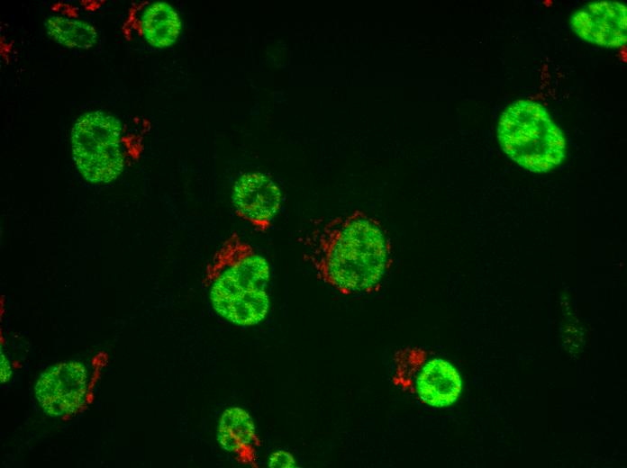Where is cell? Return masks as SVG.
I'll use <instances>...</instances> for the list:
<instances>
[{"label": "cell", "mask_w": 627, "mask_h": 468, "mask_svg": "<svg viewBox=\"0 0 627 468\" xmlns=\"http://www.w3.org/2000/svg\"><path fill=\"white\" fill-rule=\"evenodd\" d=\"M282 197L277 183L260 172L241 175L233 185L232 196L235 215L261 233L273 226Z\"/></svg>", "instance_id": "7"}, {"label": "cell", "mask_w": 627, "mask_h": 468, "mask_svg": "<svg viewBox=\"0 0 627 468\" xmlns=\"http://www.w3.org/2000/svg\"><path fill=\"white\" fill-rule=\"evenodd\" d=\"M73 159L81 176L91 183H109L124 166L120 121L102 111L81 115L71 130Z\"/></svg>", "instance_id": "4"}, {"label": "cell", "mask_w": 627, "mask_h": 468, "mask_svg": "<svg viewBox=\"0 0 627 468\" xmlns=\"http://www.w3.org/2000/svg\"><path fill=\"white\" fill-rule=\"evenodd\" d=\"M269 276L267 259L232 231L208 263L203 283L218 315L232 324L250 327L268 313Z\"/></svg>", "instance_id": "2"}, {"label": "cell", "mask_w": 627, "mask_h": 468, "mask_svg": "<svg viewBox=\"0 0 627 468\" xmlns=\"http://www.w3.org/2000/svg\"><path fill=\"white\" fill-rule=\"evenodd\" d=\"M12 376V370H11V365L8 361V359L5 357V356L1 352V376H0V381L1 383H5L7 382Z\"/></svg>", "instance_id": "13"}, {"label": "cell", "mask_w": 627, "mask_h": 468, "mask_svg": "<svg viewBox=\"0 0 627 468\" xmlns=\"http://www.w3.org/2000/svg\"><path fill=\"white\" fill-rule=\"evenodd\" d=\"M140 26L141 34L149 44L156 48H166L176 42L182 22L171 5L156 2L144 11Z\"/></svg>", "instance_id": "10"}, {"label": "cell", "mask_w": 627, "mask_h": 468, "mask_svg": "<svg viewBox=\"0 0 627 468\" xmlns=\"http://www.w3.org/2000/svg\"><path fill=\"white\" fill-rule=\"evenodd\" d=\"M217 440L236 463L259 468L261 440L250 414L241 407L226 409L218 423Z\"/></svg>", "instance_id": "9"}, {"label": "cell", "mask_w": 627, "mask_h": 468, "mask_svg": "<svg viewBox=\"0 0 627 468\" xmlns=\"http://www.w3.org/2000/svg\"><path fill=\"white\" fill-rule=\"evenodd\" d=\"M268 466L270 468H292L295 466V460L289 452L277 450L272 453L268 457Z\"/></svg>", "instance_id": "12"}, {"label": "cell", "mask_w": 627, "mask_h": 468, "mask_svg": "<svg viewBox=\"0 0 627 468\" xmlns=\"http://www.w3.org/2000/svg\"><path fill=\"white\" fill-rule=\"evenodd\" d=\"M582 40L605 48H619L627 41V8L616 1H598L577 10L569 19Z\"/></svg>", "instance_id": "8"}, {"label": "cell", "mask_w": 627, "mask_h": 468, "mask_svg": "<svg viewBox=\"0 0 627 468\" xmlns=\"http://www.w3.org/2000/svg\"><path fill=\"white\" fill-rule=\"evenodd\" d=\"M87 390V373L79 362L59 363L39 377L35 398L42 410L52 417L76 412L83 404Z\"/></svg>", "instance_id": "6"}, {"label": "cell", "mask_w": 627, "mask_h": 468, "mask_svg": "<svg viewBox=\"0 0 627 468\" xmlns=\"http://www.w3.org/2000/svg\"><path fill=\"white\" fill-rule=\"evenodd\" d=\"M497 138L504 153L532 172H549L566 157L563 132L547 109L533 101L518 100L504 109Z\"/></svg>", "instance_id": "3"}, {"label": "cell", "mask_w": 627, "mask_h": 468, "mask_svg": "<svg viewBox=\"0 0 627 468\" xmlns=\"http://www.w3.org/2000/svg\"><path fill=\"white\" fill-rule=\"evenodd\" d=\"M46 31L57 42L77 49H89L97 41V32L89 23L60 16H50L44 22Z\"/></svg>", "instance_id": "11"}, {"label": "cell", "mask_w": 627, "mask_h": 468, "mask_svg": "<svg viewBox=\"0 0 627 468\" xmlns=\"http://www.w3.org/2000/svg\"><path fill=\"white\" fill-rule=\"evenodd\" d=\"M392 383L422 403L443 408L460 395L462 382L456 368L441 358H429L417 346H404L393 356Z\"/></svg>", "instance_id": "5"}, {"label": "cell", "mask_w": 627, "mask_h": 468, "mask_svg": "<svg viewBox=\"0 0 627 468\" xmlns=\"http://www.w3.org/2000/svg\"><path fill=\"white\" fill-rule=\"evenodd\" d=\"M304 245L317 278L343 295L377 292L393 263L384 226L359 210L329 220Z\"/></svg>", "instance_id": "1"}]
</instances>
